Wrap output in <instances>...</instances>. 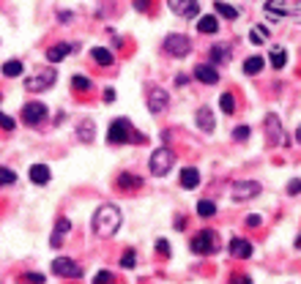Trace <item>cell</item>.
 Wrapping results in <instances>:
<instances>
[{
    "instance_id": "52a82bcc",
    "label": "cell",
    "mask_w": 301,
    "mask_h": 284,
    "mask_svg": "<svg viewBox=\"0 0 301 284\" xmlns=\"http://www.w3.org/2000/svg\"><path fill=\"white\" fill-rule=\"evenodd\" d=\"M164 52L173 55V58H186L189 52H192V41H189V36L184 33H173L164 38Z\"/></svg>"
},
{
    "instance_id": "ee69618b",
    "label": "cell",
    "mask_w": 301,
    "mask_h": 284,
    "mask_svg": "<svg viewBox=\"0 0 301 284\" xmlns=\"http://www.w3.org/2000/svg\"><path fill=\"white\" fill-rule=\"evenodd\" d=\"M104 101H115V90H104V96H101Z\"/></svg>"
},
{
    "instance_id": "8d00e7d4",
    "label": "cell",
    "mask_w": 301,
    "mask_h": 284,
    "mask_svg": "<svg viewBox=\"0 0 301 284\" xmlns=\"http://www.w3.org/2000/svg\"><path fill=\"white\" fill-rule=\"evenodd\" d=\"M14 126H17V123H14L9 115H6V112H0V129H6V131H14Z\"/></svg>"
},
{
    "instance_id": "d6986e66",
    "label": "cell",
    "mask_w": 301,
    "mask_h": 284,
    "mask_svg": "<svg viewBox=\"0 0 301 284\" xmlns=\"http://www.w3.org/2000/svg\"><path fill=\"white\" fill-rule=\"evenodd\" d=\"M91 58L99 63V66H113L115 63V55L110 52V50H104V46H93L91 50Z\"/></svg>"
},
{
    "instance_id": "836d02e7",
    "label": "cell",
    "mask_w": 301,
    "mask_h": 284,
    "mask_svg": "<svg viewBox=\"0 0 301 284\" xmlns=\"http://www.w3.org/2000/svg\"><path fill=\"white\" fill-rule=\"evenodd\" d=\"M19 281H25V284H44V273H22L19 276Z\"/></svg>"
},
{
    "instance_id": "f1b7e54d",
    "label": "cell",
    "mask_w": 301,
    "mask_h": 284,
    "mask_svg": "<svg viewBox=\"0 0 301 284\" xmlns=\"http://www.w3.org/2000/svg\"><path fill=\"white\" fill-rule=\"evenodd\" d=\"M219 109L225 115H233L235 112V99L230 96V93H222V99H219Z\"/></svg>"
},
{
    "instance_id": "5bb4252c",
    "label": "cell",
    "mask_w": 301,
    "mask_h": 284,
    "mask_svg": "<svg viewBox=\"0 0 301 284\" xmlns=\"http://www.w3.org/2000/svg\"><path fill=\"white\" fill-rule=\"evenodd\" d=\"M69 230H71V222H69V219H58V222H55V230H52V235H50V246L58 249L60 243H63V238L69 235Z\"/></svg>"
},
{
    "instance_id": "6da1fadb",
    "label": "cell",
    "mask_w": 301,
    "mask_h": 284,
    "mask_svg": "<svg viewBox=\"0 0 301 284\" xmlns=\"http://www.w3.org/2000/svg\"><path fill=\"white\" fill-rule=\"evenodd\" d=\"M121 208L113 202H104L99 205V210L93 213V232L99 235V238H113V235L121 230Z\"/></svg>"
},
{
    "instance_id": "e0dca14e",
    "label": "cell",
    "mask_w": 301,
    "mask_h": 284,
    "mask_svg": "<svg viewBox=\"0 0 301 284\" xmlns=\"http://www.w3.org/2000/svg\"><path fill=\"white\" fill-rule=\"evenodd\" d=\"M50 167H47V164H33V167H30V180H33L36 186H47L50 183Z\"/></svg>"
},
{
    "instance_id": "8fae6325",
    "label": "cell",
    "mask_w": 301,
    "mask_h": 284,
    "mask_svg": "<svg viewBox=\"0 0 301 284\" xmlns=\"http://www.w3.org/2000/svg\"><path fill=\"white\" fill-rule=\"evenodd\" d=\"M167 104H170L167 90H164V88H150V93H148V109H150V112L162 115L164 109H167Z\"/></svg>"
},
{
    "instance_id": "4dcf8cb0",
    "label": "cell",
    "mask_w": 301,
    "mask_h": 284,
    "mask_svg": "<svg viewBox=\"0 0 301 284\" xmlns=\"http://www.w3.org/2000/svg\"><path fill=\"white\" fill-rule=\"evenodd\" d=\"M197 213H200L203 219H208V216L217 213V205H213L211 200H200V202H197Z\"/></svg>"
},
{
    "instance_id": "5b68a950",
    "label": "cell",
    "mask_w": 301,
    "mask_h": 284,
    "mask_svg": "<svg viewBox=\"0 0 301 284\" xmlns=\"http://www.w3.org/2000/svg\"><path fill=\"white\" fill-rule=\"evenodd\" d=\"M55 80H58V74H55V68H52V66H44L41 71H36L33 77H28V80H25V88H28V90H33V93H38V90H47V88H52V85H55Z\"/></svg>"
},
{
    "instance_id": "83f0119b",
    "label": "cell",
    "mask_w": 301,
    "mask_h": 284,
    "mask_svg": "<svg viewBox=\"0 0 301 284\" xmlns=\"http://www.w3.org/2000/svg\"><path fill=\"white\" fill-rule=\"evenodd\" d=\"M22 71H25L22 60H6V63H3V74H6V77H19Z\"/></svg>"
},
{
    "instance_id": "603a6c76",
    "label": "cell",
    "mask_w": 301,
    "mask_h": 284,
    "mask_svg": "<svg viewBox=\"0 0 301 284\" xmlns=\"http://www.w3.org/2000/svg\"><path fill=\"white\" fill-rule=\"evenodd\" d=\"M213 9H217L219 17H225V19H239V9L230 3H225V0H213Z\"/></svg>"
},
{
    "instance_id": "277c9868",
    "label": "cell",
    "mask_w": 301,
    "mask_h": 284,
    "mask_svg": "<svg viewBox=\"0 0 301 284\" xmlns=\"http://www.w3.org/2000/svg\"><path fill=\"white\" fill-rule=\"evenodd\" d=\"M173 164H176V156H173L170 148H159V151L150 153V175H167V172L173 170Z\"/></svg>"
},
{
    "instance_id": "ac0fdd59",
    "label": "cell",
    "mask_w": 301,
    "mask_h": 284,
    "mask_svg": "<svg viewBox=\"0 0 301 284\" xmlns=\"http://www.w3.org/2000/svg\"><path fill=\"white\" fill-rule=\"evenodd\" d=\"M74 50H77L74 44H58V46H50V50H47V60H50V63H60L69 52H74Z\"/></svg>"
},
{
    "instance_id": "ffe728a7",
    "label": "cell",
    "mask_w": 301,
    "mask_h": 284,
    "mask_svg": "<svg viewBox=\"0 0 301 284\" xmlns=\"http://www.w3.org/2000/svg\"><path fill=\"white\" fill-rule=\"evenodd\" d=\"M263 66H266V60L260 58V55H252V58L244 60V74H247V77H255V74H260V71H263Z\"/></svg>"
},
{
    "instance_id": "d590c367",
    "label": "cell",
    "mask_w": 301,
    "mask_h": 284,
    "mask_svg": "<svg viewBox=\"0 0 301 284\" xmlns=\"http://www.w3.org/2000/svg\"><path fill=\"white\" fill-rule=\"evenodd\" d=\"M113 281V273L110 271H99L96 276H93V284H110Z\"/></svg>"
},
{
    "instance_id": "cb8c5ba5",
    "label": "cell",
    "mask_w": 301,
    "mask_h": 284,
    "mask_svg": "<svg viewBox=\"0 0 301 284\" xmlns=\"http://www.w3.org/2000/svg\"><path fill=\"white\" fill-rule=\"evenodd\" d=\"M140 186H142V178L132 175V172L118 175V188H123V192H129V188H140Z\"/></svg>"
},
{
    "instance_id": "30bf717a",
    "label": "cell",
    "mask_w": 301,
    "mask_h": 284,
    "mask_svg": "<svg viewBox=\"0 0 301 284\" xmlns=\"http://www.w3.org/2000/svg\"><path fill=\"white\" fill-rule=\"evenodd\" d=\"M47 104H41V101H28L25 107H22V121H25L28 126H38L41 121H47Z\"/></svg>"
},
{
    "instance_id": "4316f807",
    "label": "cell",
    "mask_w": 301,
    "mask_h": 284,
    "mask_svg": "<svg viewBox=\"0 0 301 284\" xmlns=\"http://www.w3.org/2000/svg\"><path fill=\"white\" fill-rule=\"evenodd\" d=\"M227 58H230V50H227V46H222V44L211 46V60L217 63V66H222V63H227Z\"/></svg>"
},
{
    "instance_id": "d6a6232c",
    "label": "cell",
    "mask_w": 301,
    "mask_h": 284,
    "mask_svg": "<svg viewBox=\"0 0 301 284\" xmlns=\"http://www.w3.org/2000/svg\"><path fill=\"white\" fill-rule=\"evenodd\" d=\"M134 265H137V254H134V249L123 251V257H121V268H134Z\"/></svg>"
},
{
    "instance_id": "e575fe53",
    "label": "cell",
    "mask_w": 301,
    "mask_h": 284,
    "mask_svg": "<svg viewBox=\"0 0 301 284\" xmlns=\"http://www.w3.org/2000/svg\"><path fill=\"white\" fill-rule=\"evenodd\" d=\"M0 183H17V175L9 167H0Z\"/></svg>"
},
{
    "instance_id": "f6af8a7d",
    "label": "cell",
    "mask_w": 301,
    "mask_h": 284,
    "mask_svg": "<svg viewBox=\"0 0 301 284\" xmlns=\"http://www.w3.org/2000/svg\"><path fill=\"white\" fill-rule=\"evenodd\" d=\"M296 142H301V126H298V131H296Z\"/></svg>"
},
{
    "instance_id": "7bdbcfd3",
    "label": "cell",
    "mask_w": 301,
    "mask_h": 284,
    "mask_svg": "<svg viewBox=\"0 0 301 284\" xmlns=\"http://www.w3.org/2000/svg\"><path fill=\"white\" fill-rule=\"evenodd\" d=\"M134 9H137V11H145V9H148V0H134Z\"/></svg>"
},
{
    "instance_id": "3957f363",
    "label": "cell",
    "mask_w": 301,
    "mask_h": 284,
    "mask_svg": "<svg viewBox=\"0 0 301 284\" xmlns=\"http://www.w3.org/2000/svg\"><path fill=\"white\" fill-rule=\"evenodd\" d=\"M189 249L195 251V254H213V251H219V235L213 230H200L192 238V243H189Z\"/></svg>"
},
{
    "instance_id": "f35d334b",
    "label": "cell",
    "mask_w": 301,
    "mask_h": 284,
    "mask_svg": "<svg viewBox=\"0 0 301 284\" xmlns=\"http://www.w3.org/2000/svg\"><path fill=\"white\" fill-rule=\"evenodd\" d=\"M233 137H235V139H241V142H244V139H249V126H239V129L233 131Z\"/></svg>"
},
{
    "instance_id": "2e32d148",
    "label": "cell",
    "mask_w": 301,
    "mask_h": 284,
    "mask_svg": "<svg viewBox=\"0 0 301 284\" xmlns=\"http://www.w3.org/2000/svg\"><path fill=\"white\" fill-rule=\"evenodd\" d=\"M195 121H197V126H200V131L211 134L213 131V109L200 107V109H197V115H195Z\"/></svg>"
},
{
    "instance_id": "7c38bea8",
    "label": "cell",
    "mask_w": 301,
    "mask_h": 284,
    "mask_svg": "<svg viewBox=\"0 0 301 284\" xmlns=\"http://www.w3.org/2000/svg\"><path fill=\"white\" fill-rule=\"evenodd\" d=\"M167 6H170V11L173 14H178V17H186V19H192L200 14V6H197V0H167Z\"/></svg>"
},
{
    "instance_id": "9a60e30c",
    "label": "cell",
    "mask_w": 301,
    "mask_h": 284,
    "mask_svg": "<svg viewBox=\"0 0 301 284\" xmlns=\"http://www.w3.org/2000/svg\"><path fill=\"white\" fill-rule=\"evenodd\" d=\"M230 254H233L235 259L252 257V243H249L247 238H233V241H230Z\"/></svg>"
},
{
    "instance_id": "ab89813d",
    "label": "cell",
    "mask_w": 301,
    "mask_h": 284,
    "mask_svg": "<svg viewBox=\"0 0 301 284\" xmlns=\"http://www.w3.org/2000/svg\"><path fill=\"white\" fill-rule=\"evenodd\" d=\"M263 224V216H260V213H249L247 216V227H260Z\"/></svg>"
},
{
    "instance_id": "f546056e",
    "label": "cell",
    "mask_w": 301,
    "mask_h": 284,
    "mask_svg": "<svg viewBox=\"0 0 301 284\" xmlns=\"http://www.w3.org/2000/svg\"><path fill=\"white\" fill-rule=\"evenodd\" d=\"M249 41L252 44H266L268 41V30L266 28H252L249 30Z\"/></svg>"
},
{
    "instance_id": "b9f144b4",
    "label": "cell",
    "mask_w": 301,
    "mask_h": 284,
    "mask_svg": "<svg viewBox=\"0 0 301 284\" xmlns=\"http://www.w3.org/2000/svg\"><path fill=\"white\" fill-rule=\"evenodd\" d=\"M230 284H252V279H249V276H233Z\"/></svg>"
},
{
    "instance_id": "7a4b0ae2",
    "label": "cell",
    "mask_w": 301,
    "mask_h": 284,
    "mask_svg": "<svg viewBox=\"0 0 301 284\" xmlns=\"http://www.w3.org/2000/svg\"><path fill=\"white\" fill-rule=\"evenodd\" d=\"M107 139L113 142V145H126V142H145V137L142 134H137V129L132 126L129 117H118V121H113V126H110L107 131Z\"/></svg>"
},
{
    "instance_id": "8992f818",
    "label": "cell",
    "mask_w": 301,
    "mask_h": 284,
    "mask_svg": "<svg viewBox=\"0 0 301 284\" xmlns=\"http://www.w3.org/2000/svg\"><path fill=\"white\" fill-rule=\"evenodd\" d=\"M52 273L60 276V279H80L82 265L71 257H58V259H52Z\"/></svg>"
},
{
    "instance_id": "60d3db41",
    "label": "cell",
    "mask_w": 301,
    "mask_h": 284,
    "mask_svg": "<svg viewBox=\"0 0 301 284\" xmlns=\"http://www.w3.org/2000/svg\"><path fill=\"white\" fill-rule=\"evenodd\" d=\"M288 194H301V180H298V178L288 183Z\"/></svg>"
},
{
    "instance_id": "ba28073f",
    "label": "cell",
    "mask_w": 301,
    "mask_h": 284,
    "mask_svg": "<svg viewBox=\"0 0 301 284\" xmlns=\"http://www.w3.org/2000/svg\"><path fill=\"white\" fill-rule=\"evenodd\" d=\"M230 194H233L235 202H249V200H255V197L260 194V183L257 180H235Z\"/></svg>"
},
{
    "instance_id": "4fadbf2b",
    "label": "cell",
    "mask_w": 301,
    "mask_h": 284,
    "mask_svg": "<svg viewBox=\"0 0 301 284\" xmlns=\"http://www.w3.org/2000/svg\"><path fill=\"white\" fill-rule=\"evenodd\" d=\"M195 80L203 82V85H217L219 82V71L213 63H200V66H195Z\"/></svg>"
},
{
    "instance_id": "7402d4cb",
    "label": "cell",
    "mask_w": 301,
    "mask_h": 284,
    "mask_svg": "<svg viewBox=\"0 0 301 284\" xmlns=\"http://www.w3.org/2000/svg\"><path fill=\"white\" fill-rule=\"evenodd\" d=\"M93 129H96L93 121H80V123H77V139H80V142H93V137H96Z\"/></svg>"
},
{
    "instance_id": "484cf974",
    "label": "cell",
    "mask_w": 301,
    "mask_h": 284,
    "mask_svg": "<svg viewBox=\"0 0 301 284\" xmlns=\"http://www.w3.org/2000/svg\"><path fill=\"white\" fill-rule=\"evenodd\" d=\"M268 63H271L274 68H285V66H288V52L276 46V50H274L271 55H268Z\"/></svg>"
},
{
    "instance_id": "44dd1931",
    "label": "cell",
    "mask_w": 301,
    "mask_h": 284,
    "mask_svg": "<svg viewBox=\"0 0 301 284\" xmlns=\"http://www.w3.org/2000/svg\"><path fill=\"white\" fill-rule=\"evenodd\" d=\"M181 186L184 188H197L200 186V172H197L195 167H186L184 172H181Z\"/></svg>"
},
{
    "instance_id": "74e56055",
    "label": "cell",
    "mask_w": 301,
    "mask_h": 284,
    "mask_svg": "<svg viewBox=\"0 0 301 284\" xmlns=\"http://www.w3.org/2000/svg\"><path fill=\"white\" fill-rule=\"evenodd\" d=\"M156 251H159L162 257H170V243L164 238H159V241H156Z\"/></svg>"
},
{
    "instance_id": "bcb514c9",
    "label": "cell",
    "mask_w": 301,
    "mask_h": 284,
    "mask_svg": "<svg viewBox=\"0 0 301 284\" xmlns=\"http://www.w3.org/2000/svg\"><path fill=\"white\" fill-rule=\"evenodd\" d=\"M296 249H301V235H298V241H296Z\"/></svg>"
},
{
    "instance_id": "1f68e13d",
    "label": "cell",
    "mask_w": 301,
    "mask_h": 284,
    "mask_svg": "<svg viewBox=\"0 0 301 284\" xmlns=\"http://www.w3.org/2000/svg\"><path fill=\"white\" fill-rule=\"evenodd\" d=\"M71 85H74V90H85V93L91 90V80H88V77H82V74H77L74 80H71Z\"/></svg>"
},
{
    "instance_id": "9c48e42d",
    "label": "cell",
    "mask_w": 301,
    "mask_h": 284,
    "mask_svg": "<svg viewBox=\"0 0 301 284\" xmlns=\"http://www.w3.org/2000/svg\"><path fill=\"white\" fill-rule=\"evenodd\" d=\"M266 129H268V145L271 148H285L288 145V137L282 131V123L276 115H266Z\"/></svg>"
},
{
    "instance_id": "d4e9b609",
    "label": "cell",
    "mask_w": 301,
    "mask_h": 284,
    "mask_svg": "<svg viewBox=\"0 0 301 284\" xmlns=\"http://www.w3.org/2000/svg\"><path fill=\"white\" fill-rule=\"evenodd\" d=\"M197 30L205 33V36L217 33V30H219V19L217 17H200V19H197Z\"/></svg>"
}]
</instances>
